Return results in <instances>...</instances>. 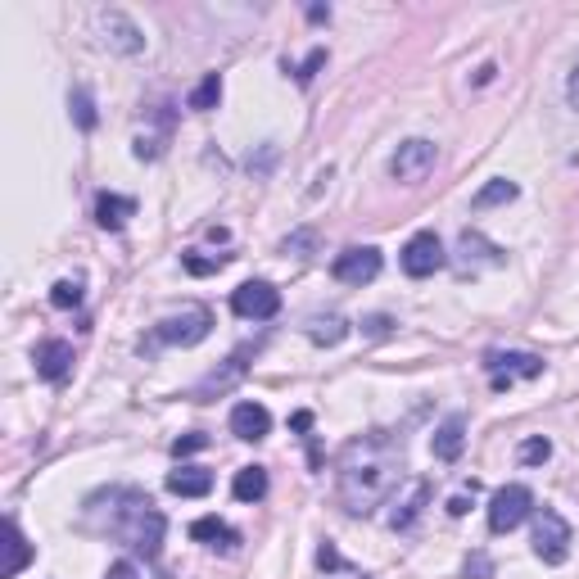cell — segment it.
Listing matches in <instances>:
<instances>
[{
    "instance_id": "32",
    "label": "cell",
    "mask_w": 579,
    "mask_h": 579,
    "mask_svg": "<svg viewBox=\"0 0 579 579\" xmlns=\"http://www.w3.org/2000/svg\"><path fill=\"white\" fill-rule=\"evenodd\" d=\"M105 579H141V570L132 566V561H114V566H109V575Z\"/></svg>"
},
{
    "instance_id": "29",
    "label": "cell",
    "mask_w": 579,
    "mask_h": 579,
    "mask_svg": "<svg viewBox=\"0 0 579 579\" xmlns=\"http://www.w3.org/2000/svg\"><path fill=\"white\" fill-rule=\"evenodd\" d=\"M317 245V236L313 231H299V236H290L285 240V254H299V258H308V249Z\"/></svg>"
},
{
    "instance_id": "26",
    "label": "cell",
    "mask_w": 579,
    "mask_h": 579,
    "mask_svg": "<svg viewBox=\"0 0 579 579\" xmlns=\"http://www.w3.org/2000/svg\"><path fill=\"white\" fill-rule=\"evenodd\" d=\"M548 457H552V444H548V439H525V444H521V462L525 466H543V462H548Z\"/></svg>"
},
{
    "instance_id": "22",
    "label": "cell",
    "mask_w": 579,
    "mask_h": 579,
    "mask_svg": "<svg viewBox=\"0 0 579 579\" xmlns=\"http://www.w3.org/2000/svg\"><path fill=\"white\" fill-rule=\"evenodd\" d=\"M218 100H222V77L218 73H209L200 86H195V91H190V109H195V114H209V109H218Z\"/></svg>"
},
{
    "instance_id": "11",
    "label": "cell",
    "mask_w": 579,
    "mask_h": 579,
    "mask_svg": "<svg viewBox=\"0 0 579 579\" xmlns=\"http://www.w3.org/2000/svg\"><path fill=\"white\" fill-rule=\"evenodd\" d=\"M100 41H105L114 55H136V50H145V32L136 28L123 10H105V14H100Z\"/></svg>"
},
{
    "instance_id": "15",
    "label": "cell",
    "mask_w": 579,
    "mask_h": 579,
    "mask_svg": "<svg viewBox=\"0 0 579 579\" xmlns=\"http://www.w3.org/2000/svg\"><path fill=\"white\" fill-rule=\"evenodd\" d=\"M430 448H435L439 462H457V457H462V448H466V421H462V417H448L444 426L435 430Z\"/></svg>"
},
{
    "instance_id": "24",
    "label": "cell",
    "mask_w": 579,
    "mask_h": 579,
    "mask_svg": "<svg viewBox=\"0 0 579 579\" xmlns=\"http://www.w3.org/2000/svg\"><path fill=\"white\" fill-rule=\"evenodd\" d=\"M50 304L55 308H77L82 304V281H55V290H50Z\"/></svg>"
},
{
    "instance_id": "12",
    "label": "cell",
    "mask_w": 579,
    "mask_h": 579,
    "mask_svg": "<svg viewBox=\"0 0 579 579\" xmlns=\"http://www.w3.org/2000/svg\"><path fill=\"white\" fill-rule=\"evenodd\" d=\"M32 362H37V376L41 380H50V385H64L68 371H73V344H68V340H46Z\"/></svg>"
},
{
    "instance_id": "25",
    "label": "cell",
    "mask_w": 579,
    "mask_h": 579,
    "mask_svg": "<svg viewBox=\"0 0 579 579\" xmlns=\"http://www.w3.org/2000/svg\"><path fill=\"white\" fill-rule=\"evenodd\" d=\"M68 109H73L77 127H82V132H91V127H95V105H91V95H86V91H73V95H68Z\"/></svg>"
},
{
    "instance_id": "17",
    "label": "cell",
    "mask_w": 579,
    "mask_h": 579,
    "mask_svg": "<svg viewBox=\"0 0 579 579\" xmlns=\"http://www.w3.org/2000/svg\"><path fill=\"white\" fill-rule=\"evenodd\" d=\"M213 489V475L204 466H181V471L168 475V494L177 498H204Z\"/></svg>"
},
{
    "instance_id": "31",
    "label": "cell",
    "mask_w": 579,
    "mask_h": 579,
    "mask_svg": "<svg viewBox=\"0 0 579 579\" xmlns=\"http://www.w3.org/2000/svg\"><path fill=\"white\" fill-rule=\"evenodd\" d=\"M322 64H326V50H313V55H308V64L299 68V82H313V73H317Z\"/></svg>"
},
{
    "instance_id": "21",
    "label": "cell",
    "mask_w": 579,
    "mask_h": 579,
    "mask_svg": "<svg viewBox=\"0 0 579 579\" xmlns=\"http://www.w3.org/2000/svg\"><path fill=\"white\" fill-rule=\"evenodd\" d=\"M5 534H10V561H5V579H14V575H19V570L32 561V548H28V539H23L19 521L5 525Z\"/></svg>"
},
{
    "instance_id": "2",
    "label": "cell",
    "mask_w": 579,
    "mask_h": 579,
    "mask_svg": "<svg viewBox=\"0 0 579 579\" xmlns=\"http://www.w3.org/2000/svg\"><path fill=\"white\" fill-rule=\"evenodd\" d=\"M86 516H91V525H100L109 539L127 543L136 557H145V561L159 557L163 512L145 494H136V489H109V494H95L91 503H86Z\"/></svg>"
},
{
    "instance_id": "7",
    "label": "cell",
    "mask_w": 579,
    "mask_h": 579,
    "mask_svg": "<svg viewBox=\"0 0 579 579\" xmlns=\"http://www.w3.org/2000/svg\"><path fill=\"white\" fill-rule=\"evenodd\" d=\"M209 326H213L209 308H186L181 317H163L154 326V344H181V349H190V344H200L209 335Z\"/></svg>"
},
{
    "instance_id": "9",
    "label": "cell",
    "mask_w": 579,
    "mask_h": 579,
    "mask_svg": "<svg viewBox=\"0 0 579 579\" xmlns=\"http://www.w3.org/2000/svg\"><path fill=\"white\" fill-rule=\"evenodd\" d=\"M444 263H448V254L435 231H417V236L403 245V272L408 276H435Z\"/></svg>"
},
{
    "instance_id": "13",
    "label": "cell",
    "mask_w": 579,
    "mask_h": 579,
    "mask_svg": "<svg viewBox=\"0 0 579 579\" xmlns=\"http://www.w3.org/2000/svg\"><path fill=\"white\" fill-rule=\"evenodd\" d=\"M272 430V412L263 403H236L231 408V435L245 439V444H258V439Z\"/></svg>"
},
{
    "instance_id": "27",
    "label": "cell",
    "mask_w": 579,
    "mask_h": 579,
    "mask_svg": "<svg viewBox=\"0 0 579 579\" xmlns=\"http://www.w3.org/2000/svg\"><path fill=\"white\" fill-rule=\"evenodd\" d=\"M181 263H186V272H190V276H213L222 263H227V258H200V254H186Z\"/></svg>"
},
{
    "instance_id": "18",
    "label": "cell",
    "mask_w": 579,
    "mask_h": 579,
    "mask_svg": "<svg viewBox=\"0 0 579 579\" xmlns=\"http://www.w3.org/2000/svg\"><path fill=\"white\" fill-rule=\"evenodd\" d=\"M190 539H200V543H209V548H231V543L240 539L236 530H231L227 521H218V516H200V521L190 525Z\"/></svg>"
},
{
    "instance_id": "23",
    "label": "cell",
    "mask_w": 579,
    "mask_h": 579,
    "mask_svg": "<svg viewBox=\"0 0 579 579\" xmlns=\"http://www.w3.org/2000/svg\"><path fill=\"white\" fill-rule=\"evenodd\" d=\"M344 335H349L344 317H317V322H308V340L313 344H340Z\"/></svg>"
},
{
    "instance_id": "8",
    "label": "cell",
    "mask_w": 579,
    "mask_h": 579,
    "mask_svg": "<svg viewBox=\"0 0 579 579\" xmlns=\"http://www.w3.org/2000/svg\"><path fill=\"white\" fill-rule=\"evenodd\" d=\"M485 371L494 376V390H507V385H516V380L543 376V358H534V353H489Z\"/></svg>"
},
{
    "instance_id": "28",
    "label": "cell",
    "mask_w": 579,
    "mask_h": 579,
    "mask_svg": "<svg viewBox=\"0 0 579 579\" xmlns=\"http://www.w3.org/2000/svg\"><path fill=\"white\" fill-rule=\"evenodd\" d=\"M200 448H209V435H200V430H195V435H181L177 444H172V453L190 457V453H200Z\"/></svg>"
},
{
    "instance_id": "5",
    "label": "cell",
    "mask_w": 579,
    "mask_h": 579,
    "mask_svg": "<svg viewBox=\"0 0 579 579\" xmlns=\"http://www.w3.org/2000/svg\"><path fill=\"white\" fill-rule=\"evenodd\" d=\"M525 516H534V494L525 485H507V489H498L494 503H489V530L512 534Z\"/></svg>"
},
{
    "instance_id": "3",
    "label": "cell",
    "mask_w": 579,
    "mask_h": 579,
    "mask_svg": "<svg viewBox=\"0 0 579 579\" xmlns=\"http://www.w3.org/2000/svg\"><path fill=\"white\" fill-rule=\"evenodd\" d=\"M534 557H539L543 566H561V561L570 557V525H566V516L552 512V507L534 512Z\"/></svg>"
},
{
    "instance_id": "14",
    "label": "cell",
    "mask_w": 579,
    "mask_h": 579,
    "mask_svg": "<svg viewBox=\"0 0 579 579\" xmlns=\"http://www.w3.org/2000/svg\"><path fill=\"white\" fill-rule=\"evenodd\" d=\"M426 498H430V480H408V494H403L399 503H394V516H390L394 530H408V525L421 516Z\"/></svg>"
},
{
    "instance_id": "10",
    "label": "cell",
    "mask_w": 579,
    "mask_h": 579,
    "mask_svg": "<svg viewBox=\"0 0 579 579\" xmlns=\"http://www.w3.org/2000/svg\"><path fill=\"white\" fill-rule=\"evenodd\" d=\"M335 281L344 285H367L380 276V249L376 245H358V249H344V254H335L331 263Z\"/></svg>"
},
{
    "instance_id": "20",
    "label": "cell",
    "mask_w": 579,
    "mask_h": 579,
    "mask_svg": "<svg viewBox=\"0 0 579 579\" xmlns=\"http://www.w3.org/2000/svg\"><path fill=\"white\" fill-rule=\"evenodd\" d=\"M521 190H516V181H507V177H498V181H489L480 195L471 200V209H494V204H512Z\"/></svg>"
},
{
    "instance_id": "34",
    "label": "cell",
    "mask_w": 579,
    "mask_h": 579,
    "mask_svg": "<svg viewBox=\"0 0 579 579\" xmlns=\"http://www.w3.org/2000/svg\"><path fill=\"white\" fill-rule=\"evenodd\" d=\"M466 566H475V579H489V575H494V570H489V561H485V557H471V561H466Z\"/></svg>"
},
{
    "instance_id": "35",
    "label": "cell",
    "mask_w": 579,
    "mask_h": 579,
    "mask_svg": "<svg viewBox=\"0 0 579 579\" xmlns=\"http://www.w3.org/2000/svg\"><path fill=\"white\" fill-rule=\"evenodd\" d=\"M290 426H295V430H308V426H313V412H295V421H290Z\"/></svg>"
},
{
    "instance_id": "33",
    "label": "cell",
    "mask_w": 579,
    "mask_h": 579,
    "mask_svg": "<svg viewBox=\"0 0 579 579\" xmlns=\"http://www.w3.org/2000/svg\"><path fill=\"white\" fill-rule=\"evenodd\" d=\"M566 100H570V109H579V59H575V68H570V77H566Z\"/></svg>"
},
{
    "instance_id": "30",
    "label": "cell",
    "mask_w": 579,
    "mask_h": 579,
    "mask_svg": "<svg viewBox=\"0 0 579 579\" xmlns=\"http://www.w3.org/2000/svg\"><path fill=\"white\" fill-rule=\"evenodd\" d=\"M317 566H322V570H344V557L335 552V543H322V548H317Z\"/></svg>"
},
{
    "instance_id": "1",
    "label": "cell",
    "mask_w": 579,
    "mask_h": 579,
    "mask_svg": "<svg viewBox=\"0 0 579 579\" xmlns=\"http://www.w3.org/2000/svg\"><path fill=\"white\" fill-rule=\"evenodd\" d=\"M340 503L353 516H371L394 489L403 485V439L371 430V435L344 444L340 462Z\"/></svg>"
},
{
    "instance_id": "16",
    "label": "cell",
    "mask_w": 579,
    "mask_h": 579,
    "mask_svg": "<svg viewBox=\"0 0 579 579\" xmlns=\"http://www.w3.org/2000/svg\"><path fill=\"white\" fill-rule=\"evenodd\" d=\"M132 213H136V200H127V195H109L105 190V195L95 200V222L105 231H123Z\"/></svg>"
},
{
    "instance_id": "6",
    "label": "cell",
    "mask_w": 579,
    "mask_h": 579,
    "mask_svg": "<svg viewBox=\"0 0 579 579\" xmlns=\"http://www.w3.org/2000/svg\"><path fill=\"white\" fill-rule=\"evenodd\" d=\"M231 313L245 317V322H267V317L281 313V290L272 281H245L231 295Z\"/></svg>"
},
{
    "instance_id": "19",
    "label": "cell",
    "mask_w": 579,
    "mask_h": 579,
    "mask_svg": "<svg viewBox=\"0 0 579 579\" xmlns=\"http://www.w3.org/2000/svg\"><path fill=\"white\" fill-rule=\"evenodd\" d=\"M231 494H236V503H258V498L267 494V471L263 466H245V471H236Z\"/></svg>"
},
{
    "instance_id": "4",
    "label": "cell",
    "mask_w": 579,
    "mask_h": 579,
    "mask_svg": "<svg viewBox=\"0 0 579 579\" xmlns=\"http://www.w3.org/2000/svg\"><path fill=\"white\" fill-rule=\"evenodd\" d=\"M435 159H439L435 141H426V136H412V141H403L399 150H394V159H390V177H394V181H403V186H417V181H426V177H430Z\"/></svg>"
}]
</instances>
